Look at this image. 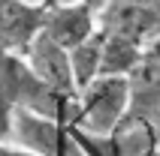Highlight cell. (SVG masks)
<instances>
[{
	"label": "cell",
	"mask_w": 160,
	"mask_h": 156,
	"mask_svg": "<svg viewBox=\"0 0 160 156\" xmlns=\"http://www.w3.org/2000/svg\"><path fill=\"white\" fill-rule=\"evenodd\" d=\"M133 114V84L130 78L100 75L79 93L67 126L88 135H115L121 123Z\"/></svg>",
	"instance_id": "1"
},
{
	"label": "cell",
	"mask_w": 160,
	"mask_h": 156,
	"mask_svg": "<svg viewBox=\"0 0 160 156\" xmlns=\"http://www.w3.org/2000/svg\"><path fill=\"white\" fill-rule=\"evenodd\" d=\"M9 144L30 156H67L72 150L67 123L33 108H15Z\"/></svg>",
	"instance_id": "2"
},
{
	"label": "cell",
	"mask_w": 160,
	"mask_h": 156,
	"mask_svg": "<svg viewBox=\"0 0 160 156\" xmlns=\"http://www.w3.org/2000/svg\"><path fill=\"white\" fill-rule=\"evenodd\" d=\"M48 0H0V48L24 57L42 33Z\"/></svg>",
	"instance_id": "3"
},
{
	"label": "cell",
	"mask_w": 160,
	"mask_h": 156,
	"mask_svg": "<svg viewBox=\"0 0 160 156\" xmlns=\"http://www.w3.org/2000/svg\"><path fill=\"white\" fill-rule=\"evenodd\" d=\"M24 63L30 66L39 81H42L52 93H58L61 99L76 105L79 99V87H76V78H72V66H70V51L54 45L45 33H39L33 39V45L27 48Z\"/></svg>",
	"instance_id": "4"
},
{
	"label": "cell",
	"mask_w": 160,
	"mask_h": 156,
	"mask_svg": "<svg viewBox=\"0 0 160 156\" xmlns=\"http://www.w3.org/2000/svg\"><path fill=\"white\" fill-rule=\"evenodd\" d=\"M97 30H100V21H97V12L91 6H85L79 0H48L42 33L54 45L72 51L76 45L91 39Z\"/></svg>",
	"instance_id": "5"
},
{
	"label": "cell",
	"mask_w": 160,
	"mask_h": 156,
	"mask_svg": "<svg viewBox=\"0 0 160 156\" xmlns=\"http://www.w3.org/2000/svg\"><path fill=\"white\" fill-rule=\"evenodd\" d=\"M97 21H100V30L121 36L139 48H148L160 36V18L136 3H127V0H109L97 12Z\"/></svg>",
	"instance_id": "6"
},
{
	"label": "cell",
	"mask_w": 160,
	"mask_h": 156,
	"mask_svg": "<svg viewBox=\"0 0 160 156\" xmlns=\"http://www.w3.org/2000/svg\"><path fill=\"white\" fill-rule=\"evenodd\" d=\"M145 48L127 42L121 36H112L103 30V57H100V75L112 78H133V72L142 63Z\"/></svg>",
	"instance_id": "7"
},
{
	"label": "cell",
	"mask_w": 160,
	"mask_h": 156,
	"mask_svg": "<svg viewBox=\"0 0 160 156\" xmlns=\"http://www.w3.org/2000/svg\"><path fill=\"white\" fill-rule=\"evenodd\" d=\"M100 57H103V30H97L91 39H85L70 51V66H72V78H76L79 93L94 78H100Z\"/></svg>",
	"instance_id": "8"
},
{
	"label": "cell",
	"mask_w": 160,
	"mask_h": 156,
	"mask_svg": "<svg viewBox=\"0 0 160 156\" xmlns=\"http://www.w3.org/2000/svg\"><path fill=\"white\" fill-rule=\"evenodd\" d=\"M18 105L12 102V96L3 84H0V144H9V135H12V117H15Z\"/></svg>",
	"instance_id": "9"
},
{
	"label": "cell",
	"mask_w": 160,
	"mask_h": 156,
	"mask_svg": "<svg viewBox=\"0 0 160 156\" xmlns=\"http://www.w3.org/2000/svg\"><path fill=\"white\" fill-rule=\"evenodd\" d=\"M127 3H136V6L148 9V12H154V15L160 18V0H127Z\"/></svg>",
	"instance_id": "10"
},
{
	"label": "cell",
	"mask_w": 160,
	"mask_h": 156,
	"mask_svg": "<svg viewBox=\"0 0 160 156\" xmlns=\"http://www.w3.org/2000/svg\"><path fill=\"white\" fill-rule=\"evenodd\" d=\"M79 3H85V6H91V9H94V12H100V9L106 6L109 0H79Z\"/></svg>",
	"instance_id": "11"
},
{
	"label": "cell",
	"mask_w": 160,
	"mask_h": 156,
	"mask_svg": "<svg viewBox=\"0 0 160 156\" xmlns=\"http://www.w3.org/2000/svg\"><path fill=\"white\" fill-rule=\"evenodd\" d=\"M67 156H82V150L76 147V141H72V153H67Z\"/></svg>",
	"instance_id": "12"
}]
</instances>
